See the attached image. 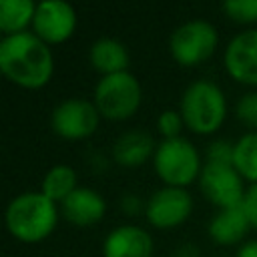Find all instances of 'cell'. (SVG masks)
Here are the masks:
<instances>
[{"instance_id":"cb8c5ba5","label":"cell","mask_w":257,"mask_h":257,"mask_svg":"<svg viewBox=\"0 0 257 257\" xmlns=\"http://www.w3.org/2000/svg\"><path fill=\"white\" fill-rule=\"evenodd\" d=\"M243 207H245V213H247V217H249L251 227L257 229V183H251V187L245 191Z\"/></svg>"},{"instance_id":"4fadbf2b","label":"cell","mask_w":257,"mask_h":257,"mask_svg":"<svg viewBox=\"0 0 257 257\" xmlns=\"http://www.w3.org/2000/svg\"><path fill=\"white\" fill-rule=\"evenodd\" d=\"M106 203L102 195L90 187H76L62 201V215L66 221L78 227H88L102 219Z\"/></svg>"},{"instance_id":"d4e9b609","label":"cell","mask_w":257,"mask_h":257,"mask_svg":"<svg viewBox=\"0 0 257 257\" xmlns=\"http://www.w3.org/2000/svg\"><path fill=\"white\" fill-rule=\"evenodd\" d=\"M237 257H257V239L245 241V243L237 249Z\"/></svg>"},{"instance_id":"5bb4252c","label":"cell","mask_w":257,"mask_h":257,"mask_svg":"<svg viewBox=\"0 0 257 257\" xmlns=\"http://www.w3.org/2000/svg\"><path fill=\"white\" fill-rule=\"evenodd\" d=\"M155 139L143 128H128L120 133L112 145V159L122 167H139L155 155Z\"/></svg>"},{"instance_id":"2e32d148","label":"cell","mask_w":257,"mask_h":257,"mask_svg":"<svg viewBox=\"0 0 257 257\" xmlns=\"http://www.w3.org/2000/svg\"><path fill=\"white\" fill-rule=\"evenodd\" d=\"M88 60L94 70L104 74L122 72L128 68V50L126 46L112 38V36H100L96 38L88 48Z\"/></svg>"},{"instance_id":"484cf974","label":"cell","mask_w":257,"mask_h":257,"mask_svg":"<svg viewBox=\"0 0 257 257\" xmlns=\"http://www.w3.org/2000/svg\"><path fill=\"white\" fill-rule=\"evenodd\" d=\"M120 203H122V209H124V213H137V209L141 207V199H139V197H135L133 193L124 195Z\"/></svg>"},{"instance_id":"52a82bcc","label":"cell","mask_w":257,"mask_h":257,"mask_svg":"<svg viewBox=\"0 0 257 257\" xmlns=\"http://www.w3.org/2000/svg\"><path fill=\"white\" fill-rule=\"evenodd\" d=\"M98 118L100 112L92 100L70 96L52 108L50 124L52 131L62 139H84L96 131Z\"/></svg>"},{"instance_id":"44dd1931","label":"cell","mask_w":257,"mask_h":257,"mask_svg":"<svg viewBox=\"0 0 257 257\" xmlns=\"http://www.w3.org/2000/svg\"><path fill=\"white\" fill-rule=\"evenodd\" d=\"M235 112H237V118L241 122H245L247 126H251V128L257 131V90L245 92L237 100Z\"/></svg>"},{"instance_id":"3957f363","label":"cell","mask_w":257,"mask_h":257,"mask_svg":"<svg viewBox=\"0 0 257 257\" xmlns=\"http://www.w3.org/2000/svg\"><path fill=\"white\" fill-rule=\"evenodd\" d=\"M185 124L199 133L209 135L217 131L227 116V98L221 86L209 78L193 80L181 96V110Z\"/></svg>"},{"instance_id":"ac0fdd59","label":"cell","mask_w":257,"mask_h":257,"mask_svg":"<svg viewBox=\"0 0 257 257\" xmlns=\"http://www.w3.org/2000/svg\"><path fill=\"white\" fill-rule=\"evenodd\" d=\"M76 171L70 167V165H54L46 171V175L42 177V185H40V191L52 199L54 203L56 201H64L74 189H76Z\"/></svg>"},{"instance_id":"5b68a950","label":"cell","mask_w":257,"mask_h":257,"mask_svg":"<svg viewBox=\"0 0 257 257\" xmlns=\"http://www.w3.org/2000/svg\"><path fill=\"white\" fill-rule=\"evenodd\" d=\"M157 175L171 187H185L201 175V157L195 145L185 137L165 139L153 155Z\"/></svg>"},{"instance_id":"9a60e30c","label":"cell","mask_w":257,"mask_h":257,"mask_svg":"<svg viewBox=\"0 0 257 257\" xmlns=\"http://www.w3.org/2000/svg\"><path fill=\"white\" fill-rule=\"evenodd\" d=\"M249 227H251V223H249V217L241 203L235 207L219 209L209 223V235L219 245H233L247 235Z\"/></svg>"},{"instance_id":"e0dca14e","label":"cell","mask_w":257,"mask_h":257,"mask_svg":"<svg viewBox=\"0 0 257 257\" xmlns=\"http://www.w3.org/2000/svg\"><path fill=\"white\" fill-rule=\"evenodd\" d=\"M36 4L32 0H0V30L4 36L24 32L34 20Z\"/></svg>"},{"instance_id":"ba28073f","label":"cell","mask_w":257,"mask_h":257,"mask_svg":"<svg viewBox=\"0 0 257 257\" xmlns=\"http://www.w3.org/2000/svg\"><path fill=\"white\" fill-rule=\"evenodd\" d=\"M199 187L203 195L219 209L241 205L245 199L243 177L233 165L207 161L199 175Z\"/></svg>"},{"instance_id":"9c48e42d","label":"cell","mask_w":257,"mask_h":257,"mask_svg":"<svg viewBox=\"0 0 257 257\" xmlns=\"http://www.w3.org/2000/svg\"><path fill=\"white\" fill-rule=\"evenodd\" d=\"M193 211V197L185 187H161L157 189L147 205L145 215L151 225L159 229H171L181 225Z\"/></svg>"},{"instance_id":"603a6c76","label":"cell","mask_w":257,"mask_h":257,"mask_svg":"<svg viewBox=\"0 0 257 257\" xmlns=\"http://www.w3.org/2000/svg\"><path fill=\"white\" fill-rule=\"evenodd\" d=\"M233 155H235V143H231L227 139H217V141L209 143V147H207V161H211V163L233 165Z\"/></svg>"},{"instance_id":"ffe728a7","label":"cell","mask_w":257,"mask_h":257,"mask_svg":"<svg viewBox=\"0 0 257 257\" xmlns=\"http://www.w3.org/2000/svg\"><path fill=\"white\" fill-rule=\"evenodd\" d=\"M223 10L237 22H257V0H225Z\"/></svg>"},{"instance_id":"277c9868","label":"cell","mask_w":257,"mask_h":257,"mask_svg":"<svg viewBox=\"0 0 257 257\" xmlns=\"http://www.w3.org/2000/svg\"><path fill=\"white\" fill-rule=\"evenodd\" d=\"M143 98V88L139 78L128 72H112L100 76L94 84L92 102L96 104L98 112L112 120H122L135 114Z\"/></svg>"},{"instance_id":"8992f818","label":"cell","mask_w":257,"mask_h":257,"mask_svg":"<svg viewBox=\"0 0 257 257\" xmlns=\"http://www.w3.org/2000/svg\"><path fill=\"white\" fill-rule=\"evenodd\" d=\"M217 42H219L217 28L205 18H193L181 22L171 32L169 50L179 64L193 66L207 60L217 48Z\"/></svg>"},{"instance_id":"7402d4cb","label":"cell","mask_w":257,"mask_h":257,"mask_svg":"<svg viewBox=\"0 0 257 257\" xmlns=\"http://www.w3.org/2000/svg\"><path fill=\"white\" fill-rule=\"evenodd\" d=\"M183 114L177 112L175 108H165L159 118H157V128L165 135V139H175V137H181V126H183Z\"/></svg>"},{"instance_id":"7a4b0ae2","label":"cell","mask_w":257,"mask_h":257,"mask_svg":"<svg viewBox=\"0 0 257 257\" xmlns=\"http://www.w3.org/2000/svg\"><path fill=\"white\" fill-rule=\"evenodd\" d=\"M4 221L16 239L24 243H36L48 237L56 227L58 209L56 203L42 191H24L10 199Z\"/></svg>"},{"instance_id":"7c38bea8","label":"cell","mask_w":257,"mask_h":257,"mask_svg":"<svg viewBox=\"0 0 257 257\" xmlns=\"http://www.w3.org/2000/svg\"><path fill=\"white\" fill-rule=\"evenodd\" d=\"M153 237L139 225H118L102 241L104 257H151Z\"/></svg>"},{"instance_id":"8fae6325","label":"cell","mask_w":257,"mask_h":257,"mask_svg":"<svg viewBox=\"0 0 257 257\" xmlns=\"http://www.w3.org/2000/svg\"><path fill=\"white\" fill-rule=\"evenodd\" d=\"M227 72L245 84H257V28L235 34L223 56Z\"/></svg>"},{"instance_id":"6da1fadb","label":"cell","mask_w":257,"mask_h":257,"mask_svg":"<svg viewBox=\"0 0 257 257\" xmlns=\"http://www.w3.org/2000/svg\"><path fill=\"white\" fill-rule=\"evenodd\" d=\"M0 70L18 86L40 88L52 76L54 56L48 44L30 30L6 34L0 40Z\"/></svg>"},{"instance_id":"4316f807","label":"cell","mask_w":257,"mask_h":257,"mask_svg":"<svg viewBox=\"0 0 257 257\" xmlns=\"http://www.w3.org/2000/svg\"><path fill=\"white\" fill-rule=\"evenodd\" d=\"M173 257H199V251H197V247H193V245H183L181 249L175 251Z\"/></svg>"},{"instance_id":"30bf717a","label":"cell","mask_w":257,"mask_h":257,"mask_svg":"<svg viewBox=\"0 0 257 257\" xmlns=\"http://www.w3.org/2000/svg\"><path fill=\"white\" fill-rule=\"evenodd\" d=\"M76 28V12L66 0H40L36 4L32 30L46 44L70 38Z\"/></svg>"},{"instance_id":"d6986e66","label":"cell","mask_w":257,"mask_h":257,"mask_svg":"<svg viewBox=\"0 0 257 257\" xmlns=\"http://www.w3.org/2000/svg\"><path fill=\"white\" fill-rule=\"evenodd\" d=\"M233 167L241 177L257 183V131H249L235 141Z\"/></svg>"}]
</instances>
